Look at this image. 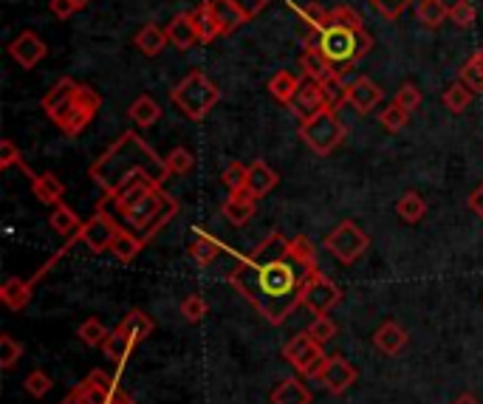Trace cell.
<instances>
[{
  "label": "cell",
  "mask_w": 483,
  "mask_h": 404,
  "mask_svg": "<svg viewBox=\"0 0 483 404\" xmlns=\"http://www.w3.org/2000/svg\"><path fill=\"white\" fill-rule=\"evenodd\" d=\"M320 275L314 243L268 233L252 252L238 258L229 285L272 325H283L303 305L305 285Z\"/></svg>",
  "instance_id": "cell-1"
},
{
  "label": "cell",
  "mask_w": 483,
  "mask_h": 404,
  "mask_svg": "<svg viewBox=\"0 0 483 404\" xmlns=\"http://www.w3.org/2000/svg\"><path fill=\"white\" fill-rule=\"evenodd\" d=\"M91 179L100 184L108 196L113 198L116 192L125 189L130 181H150L162 187L170 179V167L164 159H159L136 133L127 130L116 139L100 159L91 164Z\"/></svg>",
  "instance_id": "cell-2"
},
{
  "label": "cell",
  "mask_w": 483,
  "mask_h": 404,
  "mask_svg": "<svg viewBox=\"0 0 483 404\" xmlns=\"http://www.w3.org/2000/svg\"><path fill=\"white\" fill-rule=\"evenodd\" d=\"M305 48H317L339 74H345L354 71V66L362 63V57L371 54L373 37L351 6H337L328 9L322 31H308Z\"/></svg>",
  "instance_id": "cell-3"
},
{
  "label": "cell",
  "mask_w": 483,
  "mask_h": 404,
  "mask_svg": "<svg viewBox=\"0 0 483 404\" xmlns=\"http://www.w3.org/2000/svg\"><path fill=\"white\" fill-rule=\"evenodd\" d=\"M170 100L189 122H201L218 105L221 91L204 71H189L184 80L170 91Z\"/></svg>",
  "instance_id": "cell-4"
},
{
  "label": "cell",
  "mask_w": 483,
  "mask_h": 404,
  "mask_svg": "<svg viewBox=\"0 0 483 404\" xmlns=\"http://www.w3.org/2000/svg\"><path fill=\"white\" fill-rule=\"evenodd\" d=\"M300 136L317 156H328L345 142V125L339 119L337 108H322L312 119L300 122Z\"/></svg>",
  "instance_id": "cell-5"
},
{
  "label": "cell",
  "mask_w": 483,
  "mask_h": 404,
  "mask_svg": "<svg viewBox=\"0 0 483 404\" xmlns=\"http://www.w3.org/2000/svg\"><path fill=\"white\" fill-rule=\"evenodd\" d=\"M322 246L331 252V258H337L345 266H354L364 252L371 249V238L362 233V226L356 221H339L331 233L325 235Z\"/></svg>",
  "instance_id": "cell-6"
},
{
  "label": "cell",
  "mask_w": 483,
  "mask_h": 404,
  "mask_svg": "<svg viewBox=\"0 0 483 404\" xmlns=\"http://www.w3.org/2000/svg\"><path fill=\"white\" fill-rule=\"evenodd\" d=\"M283 356L288 364H294V371H300L305 379H320V371L325 364V354H322V345L308 334H294L292 339H288L283 345Z\"/></svg>",
  "instance_id": "cell-7"
},
{
  "label": "cell",
  "mask_w": 483,
  "mask_h": 404,
  "mask_svg": "<svg viewBox=\"0 0 483 404\" xmlns=\"http://www.w3.org/2000/svg\"><path fill=\"white\" fill-rule=\"evenodd\" d=\"M119 224H116L108 213H96L91 221H85L83 224V229H80V235H76V241H83L91 252H108L110 249V243H113V238L119 235Z\"/></svg>",
  "instance_id": "cell-8"
},
{
  "label": "cell",
  "mask_w": 483,
  "mask_h": 404,
  "mask_svg": "<svg viewBox=\"0 0 483 404\" xmlns=\"http://www.w3.org/2000/svg\"><path fill=\"white\" fill-rule=\"evenodd\" d=\"M339 300H342V288L334 280H328L322 272L308 283L303 292V305L312 314H328Z\"/></svg>",
  "instance_id": "cell-9"
},
{
  "label": "cell",
  "mask_w": 483,
  "mask_h": 404,
  "mask_svg": "<svg viewBox=\"0 0 483 404\" xmlns=\"http://www.w3.org/2000/svg\"><path fill=\"white\" fill-rule=\"evenodd\" d=\"M60 404H136V401H133L119 388L105 391V388H100V384H93L91 379H85V382L76 384L74 393L66 401H60Z\"/></svg>",
  "instance_id": "cell-10"
},
{
  "label": "cell",
  "mask_w": 483,
  "mask_h": 404,
  "mask_svg": "<svg viewBox=\"0 0 483 404\" xmlns=\"http://www.w3.org/2000/svg\"><path fill=\"white\" fill-rule=\"evenodd\" d=\"M76 91H80V83H74L71 76H60L51 88L48 93L43 96V110L48 113V119L57 125L63 119V113L74 105L76 100Z\"/></svg>",
  "instance_id": "cell-11"
},
{
  "label": "cell",
  "mask_w": 483,
  "mask_h": 404,
  "mask_svg": "<svg viewBox=\"0 0 483 404\" xmlns=\"http://www.w3.org/2000/svg\"><path fill=\"white\" fill-rule=\"evenodd\" d=\"M288 108H292V113L300 122H305V119H312L314 113H320L322 108H331V105H328V96L322 91V83L303 80V85H300V91L294 96V102L288 105Z\"/></svg>",
  "instance_id": "cell-12"
},
{
  "label": "cell",
  "mask_w": 483,
  "mask_h": 404,
  "mask_svg": "<svg viewBox=\"0 0 483 404\" xmlns=\"http://www.w3.org/2000/svg\"><path fill=\"white\" fill-rule=\"evenodd\" d=\"M9 54H12V60H14L17 66L34 68L37 63L46 60L48 46H46L34 31H23V34H17L14 40L9 43Z\"/></svg>",
  "instance_id": "cell-13"
},
{
  "label": "cell",
  "mask_w": 483,
  "mask_h": 404,
  "mask_svg": "<svg viewBox=\"0 0 483 404\" xmlns=\"http://www.w3.org/2000/svg\"><path fill=\"white\" fill-rule=\"evenodd\" d=\"M320 382L325 384V391L342 393L356 382V368L342 356H328L325 364H322V371H320Z\"/></svg>",
  "instance_id": "cell-14"
},
{
  "label": "cell",
  "mask_w": 483,
  "mask_h": 404,
  "mask_svg": "<svg viewBox=\"0 0 483 404\" xmlns=\"http://www.w3.org/2000/svg\"><path fill=\"white\" fill-rule=\"evenodd\" d=\"M382 102V88L371 80V76H356L347 83L345 105H351L356 113H371Z\"/></svg>",
  "instance_id": "cell-15"
},
{
  "label": "cell",
  "mask_w": 483,
  "mask_h": 404,
  "mask_svg": "<svg viewBox=\"0 0 483 404\" xmlns=\"http://www.w3.org/2000/svg\"><path fill=\"white\" fill-rule=\"evenodd\" d=\"M255 196L249 189H241V192H229V198L224 204V218L232 224V226H243L252 221L255 215Z\"/></svg>",
  "instance_id": "cell-16"
},
{
  "label": "cell",
  "mask_w": 483,
  "mask_h": 404,
  "mask_svg": "<svg viewBox=\"0 0 483 404\" xmlns=\"http://www.w3.org/2000/svg\"><path fill=\"white\" fill-rule=\"evenodd\" d=\"M164 198H167V192H164L162 187H153L139 204H133L130 209H125L122 218H125L133 229H139V226H142V224H145V221L164 204Z\"/></svg>",
  "instance_id": "cell-17"
},
{
  "label": "cell",
  "mask_w": 483,
  "mask_h": 404,
  "mask_svg": "<svg viewBox=\"0 0 483 404\" xmlns=\"http://www.w3.org/2000/svg\"><path fill=\"white\" fill-rule=\"evenodd\" d=\"M187 14H189L192 26H196L201 43H212V40H215V37L224 34V29H221V23H218L215 12H212V4H209V0H206V4H198L196 9L187 12Z\"/></svg>",
  "instance_id": "cell-18"
},
{
  "label": "cell",
  "mask_w": 483,
  "mask_h": 404,
  "mask_svg": "<svg viewBox=\"0 0 483 404\" xmlns=\"http://www.w3.org/2000/svg\"><path fill=\"white\" fill-rule=\"evenodd\" d=\"M23 172H29L31 176V189H34V196L37 201H43V204H60L63 196H66V184L54 176V172H43V176H34V172L23 164Z\"/></svg>",
  "instance_id": "cell-19"
},
{
  "label": "cell",
  "mask_w": 483,
  "mask_h": 404,
  "mask_svg": "<svg viewBox=\"0 0 483 404\" xmlns=\"http://www.w3.org/2000/svg\"><path fill=\"white\" fill-rule=\"evenodd\" d=\"M408 331L401 329L399 322H384L379 325V331L373 334V345H376V351L384 354V356H396L404 345H408Z\"/></svg>",
  "instance_id": "cell-20"
},
{
  "label": "cell",
  "mask_w": 483,
  "mask_h": 404,
  "mask_svg": "<svg viewBox=\"0 0 483 404\" xmlns=\"http://www.w3.org/2000/svg\"><path fill=\"white\" fill-rule=\"evenodd\" d=\"M167 40H170V46H176L179 51H187V48H192L198 43V31H196V26H192V21H189V14H176L172 21L167 23Z\"/></svg>",
  "instance_id": "cell-21"
},
{
  "label": "cell",
  "mask_w": 483,
  "mask_h": 404,
  "mask_svg": "<svg viewBox=\"0 0 483 404\" xmlns=\"http://www.w3.org/2000/svg\"><path fill=\"white\" fill-rule=\"evenodd\" d=\"M176 213H179V204L176 201H172L170 196L164 198V204L156 209V213H153L139 229H136V235L147 243V241H153V238H156L159 233H162V229L172 221V218H176Z\"/></svg>",
  "instance_id": "cell-22"
},
{
  "label": "cell",
  "mask_w": 483,
  "mask_h": 404,
  "mask_svg": "<svg viewBox=\"0 0 483 404\" xmlns=\"http://www.w3.org/2000/svg\"><path fill=\"white\" fill-rule=\"evenodd\" d=\"M277 181H280V176L266 162H252V164H249V192H252L255 198L268 196V192L277 187Z\"/></svg>",
  "instance_id": "cell-23"
},
{
  "label": "cell",
  "mask_w": 483,
  "mask_h": 404,
  "mask_svg": "<svg viewBox=\"0 0 483 404\" xmlns=\"http://www.w3.org/2000/svg\"><path fill=\"white\" fill-rule=\"evenodd\" d=\"M300 85H303V80L297 74H292V71H277L272 80H268V93L275 96V100L280 102V105H292L294 102V96H297V91H300Z\"/></svg>",
  "instance_id": "cell-24"
},
{
  "label": "cell",
  "mask_w": 483,
  "mask_h": 404,
  "mask_svg": "<svg viewBox=\"0 0 483 404\" xmlns=\"http://www.w3.org/2000/svg\"><path fill=\"white\" fill-rule=\"evenodd\" d=\"M142 246H145V241L136 235V233H130V229H119V235L113 238V243H110V249L108 252L119 260V263H130V260H136L139 258V252H142Z\"/></svg>",
  "instance_id": "cell-25"
},
{
  "label": "cell",
  "mask_w": 483,
  "mask_h": 404,
  "mask_svg": "<svg viewBox=\"0 0 483 404\" xmlns=\"http://www.w3.org/2000/svg\"><path fill=\"white\" fill-rule=\"evenodd\" d=\"M133 43H136V48H139L145 57H159L170 40H167V31H164V29H159L156 23H145V26L136 31V37H133Z\"/></svg>",
  "instance_id": "cell-26"
},
{
  "label": "cell",
  "mask_w": 483,
  "mask_h": 404,
  "mask_svg": "<svg viewBox=\"0 0 483 404\" xmlns=\"http://www.w3.org/2000/svg\"><path fill=\"white\" fill-rule=\"evenodd\" d=\"M127 117L136 122L139 127H153L159 119H162V105L153 100V96H136V100L130 102L127 108Z\"/></svg>",
  "instance_id": "cell-27"
},
{
  "label": "cell",
  "mask_w": 483,
  "mask_h": 404,
  "mask_svg": "<svg viewBox=\"0 0 483 404\" xmlns=\"http://www.w3.org/2000/svg\"><path fill=\"white\" fill-rule=\"evenodd\" d=\"M48 226L54 229L57 235H63L68 241H76V235H80V229H83V221L76 218V213H74V209H68L66 204H57L51 218H48Z\"/></svg>",
  "instance_id": "cell-28"
},
{
  "label": "cell",
  "mask_w": 483,
  "mask_h": 404,
  "mask_svg": "<svg viewBox=\"0 0 483 404\" xmlns=\"http://www.w3.org/2000/svg\"><path fill=\"white\" fill-rule=\"evenodd\" d=\"M0 300H4L12 312H21L23 305H29V300H31V280L9 277L4 285H0Z\"/></svg>",
  "instance_id": "cell-29"
},
{
  "label": "cell",
  "mask_w": 483,
  "mask_h": 404,
  "mask_svg": "<svg viewBox=\"0 0 483 404\" xmlns=\"http://www.w3.org/2000/svg\"><path fill=\"white\" fill-rule=\"evenodd\" d=\"M272 404H312V393L300 379H283L272 391Z\"/></svg>",
  "instance_id": "cell-30"
},
{
  "label": "cell",
  "mask_w": 483,
  "mask_h": 404,
  "mask_svg": "<svg viewBox=\"0 0 483 404\" xmlns=\"http://www.w3.org/2000/svg\"><path fill=\"white\" fill-rule=\"evenodd\" d=\"M116 331H119L122 337H127L133 345H139L142 339H147L153 334V320L145 312H130Z\"/></svg>",
  "instance_id": "cell-31"
},
{
  "label": "cell",
  "mask_w": 483,
  "mask_h": 404,
  "mask_svg": "<svg viewBox=\"0 0 483 404\" xmlns=\"http://www.w3.org/2000/svg\"><path fill=\"white\" fill-rule=\"evenodd\" d=\"M212 4V12H215V17H218V23H221V29H224V34H232V31H238L249 17L232 4V0H209Z\"/></svg>",
  "instance_id": "cell-32"
},
{
  "label": "cell",
  "mask_w": 483,
  "mask_h": 404,
  "mask_svg": "<svg viewBox=\"0 0 483 404\" xmlns=\"http://www.w3.org/2000/svg\"><path fill=\"white\" fill-rule=\"evenodd\" d=\"M416 17L421 26L441 29L443 21L450 17V9L443 6V0H416Z\"/></svg>",
  "instance_id": "cell-33"
},
{
  "label": "cell",
  "mask_w": 483,
  "mask_h": 404,
  "mask_svg": "<svg viewBox=\"0 0 483 404\" xmlns=\"http://www.w3.org/2000/svg\"><path fill=\"white\" fill-rule=\"evenodd\" d=\"M221 252H224V243L218 238L206 235V233H198L196 241L189 243V255H192V260H196L198 266H209Z\"/></svg>",
  "instance_id": "cell-34"
},
{
  "label": "cell",
  "mask_w": 483,
  "mask_h": 404,
  "mask_svg": "<svg viewBox=\"0 0 483 404\" xmlns=\"http://www.w3.org/2000/svg\"><path fill=\"white\" fill-rule=\"evenodd\" d=\"M300 68H303V74H305V80H317V83H322L328 74L337 71L317 48H305V51L300 54Z\"/></svg>",
  "instance_id": "cell-35"
},
{
  "label": "cell",
  "mask_w": 483,
  "mask_h": 404,
  "mask_svg": "<svg viewBox=\"0 0 483 404\" xmlns=\"http://www.w3.org/2000/svg\"><path fill=\"white\" fill-rule=\"evenodd\" d=\"M396 215L404 224H418L424 215H427V204H424L418 192H404V196L396 201Z\"/></svg>",
  "instance_id": "cell-36"
},
{
  "label": "cell",
  "mask_w": 483,
  "mask_h": 404,
  "mask_svg": "<svg viewBox=\"0 0 483 404\" xmlns=\"http://www.w3.org/2000/svg\"><path fill=\"white\" fill-rule=\"evenodd\" d=\"M461 83L467 85L472 93H480L483 91V48L475 51L467 63L461 68Z\"/></svg>",
  "instance_id": "cell-37"
},
{
  "label": "cell",
  "mask_w": 483,
  "mask_h": 404,
  "mask_svg": "<svg viewBox=\"0 0 483 404\" xmlns=\"http://www.w3.org/2000/svg\"><path fill=\"white\" fill-rule=\"evenodd\" d=\"M470 102H472V91L463 85L461 80L452 83L447 91H443V108L452 110V113H463V110L470 108Z\"/></svg>",
  "instance_id": "cell-38"
},
{
  "label": "cell",
  "mask_w": 483,
  "mask_h": 404,
  "mask_svg": "<svg viewBox=\"0 0 483 404\" xmlns=\"http://www.w3.org/2000/svg\"><path fill=\"white\" fill-rule=\"evenodd\" d=\"M322 91H325V96H328V105L331 108H342L345 105V96H347V83L342 80V74L339 71H331L322 80Z\"/></svg>",
  "instance_id": "cell-39"
},
{
  "label": "cell",
  "mask_w": 483,
  "mask_h": 404,
  "mask_svg": "<svg viewBox=\"0 0 483 404\" xmlns=\"http://www.w3.org/2000/svg\"><path fill=\"white\" fill-rule=\"evenodd\" d=\"M221 181L229 192H241L249 189V167H243L241 162L226 164V170L221 172Z\"/></svg>",
  "instance_id": "cell-40"
},
{
  "label": "cell",
  "mask_w": 483,
  "mask_h": 404,
  "mask_svg": "<svg viewBox=\"0 0 483 404\" xmlns=\"http://www.w3.org/2000/svg\"><path fill=\"white\" fill-rule=\"evenodd\" d=\"M408 122H410V113L404 110L401 105H396V102H391L388 108L379 113V125L384 130H391V133H399L401 127H408Z\"/></svg>",
  "instance_id": "cell-41"
},
{
  "label": "cell",
  "mask_w": 483,
  "mask_h": 404,
  "mask_svg": "<svg viewBox=\"0 0 483 404\" xmlns=\"http://www.w3.org/2000/svg\"><path fill=\"white\" fill-rule=\"evenodd\" d=\"M130 348H133V342H130L127 337H122L119 331L108 334V339L102 342V351H105V356H108V359H113V362H125V359H127V354H130Z\"/></svg>",
  "instance_id": "cell-42"
},
{
  "label": "cell",
  "mask_w": 483,
  "mask_h": 404,
  "mask_svg": "<svg viewBox=\"0 0 483 404\" xmlns=\"http://www.w3.org/2000/svg\"><path fill=\"white\" fill-rule=\"evenodd\" d=\"M475 17H478V9L472 0H455L450 6V21L458 26V29H470L475 26Z\"/></svg>",
  "instance_id": "cell-43"
},
{
  "label": "cell",
  "mask_w": 483,
  "mask_h": 404,
  "mask_svg": "<svg viewBox=\"0 0 483 404\" xmlns=\"http://www.w3.org/2000/svg\"><path fill=\"white\" fill-rule=\"evenodd\" d=\"M21 356H23V345L21 342H17L14 337H9V334L0 337V368L12 371Z\"/></svg>",
  "instance_id": "cell-44"
},
{
  "label": "cell",
  "mask_w": 483,
  "mask_h": 404,
  "mask_svg": "<svg viewBox=\"0 0 483 404\" xmlns=\"http://www.w3.org/2000/svg\"><path fill=\"white\" fill-rule=\"evenodd\" d=\"M76 337H80L85 345H91V348H96V345H102L108 339V329L100 320H85L80 329H76Z\"/></svg>",
  "instance_id": "cell-45"
},
{
  "label": "cell",
  "mask_w": 483,
  "mask_h": 404,
  "mask_svg": "<svg viewBox=\"0 0 483 404\" xmlns=\"http://www.w3.org/2000/svg\"><path fill=\"white\" fill-rule=\"evenodd\" d=\"M164 162L170 167V176H184V172H189L192 164H196V159H192V153L187 147H172Z\"/></svg>",
  "instance_id": "cell-46"
},
{
  "label": "cell",
  "mask_w": 483,
  "mask_h": 404,
  "mask_svg": "<svg viewBox=\"0 0 483 404\" xmlns=\"http://www.w3.org/2000/svg\"><path fill=\"white\" fill-rule=\"evenodd\" d=\"M305 331L312 334L320 345H325V342H331V339H334V334H337V325H334V320L328 317V314H317V317H314V322L308 325Z\"/></svg>",
  "instance_id": "cell-47"
},
{
  "label": "cell",
  "mask_w": 483,
  "mask_h": 404,
  "mask_svg": "<svg viewBox=\"0 0 483 404\" xmlns=\"http://www.w3.org/2000/svg\"><path fill=\"white\" fill-rule=\"evenodd\" d=\"M206 312H209V305H206V300L201 294H187L181 300V314L189 322H201L206 317Z\"/></svg>",
  "instance_id": "cell-48"
},
{
  "label": "cell",
  "mask_w": 483,
  "mask_h": 404,
  "mask_svg": "<svg viewBox=\"0 0 483 404\" xmlns=\"http://www.w3.org/2000/svg\"><path fill=\"white\" fill-rule=\"evenodd\" d=\"M368 4L384 17V21H396L408 6H416V0H368Z\"/></svg>",
  "instance_id": "cell-49"
},
{
  "label": "cell",
  "mask_w": 483,
  "mask_h": 404,
  "mask_svg": "<svg viewBox=\"0 0 483 404\" xmlns=\"http://www.w3.org/2000/svg\"><path fill=\"white\" fill-rule=\"evenodd\" d=\"M393 102L396 105H401L408 113H413L418 105H421V91L413 85V83H404L399 91H396V96H393Z\"/></svg>",
  "instance_id": "cell-50"
},
{
  "label": "cell",
  "mask_w": 483,
  "mask_h": 404,
  "mask_svg": "<svg viewBox=\"0 0 483 404\" xmlns=\"http://www.w3.org/2000/svg\"><path fill=\"white\" fill-rule=\"evenodd\" d=\"M23 388H26L34 399H43V396L51 391V379L46 376V371H31V373L26 376Z\"/></svg>",
  "instance_id": "cell-51"
},
{
  "label": "cell",
  "mask_w": 483,
  "mask_h": 404,
  "mask_svg": "<svg viewBox=\"0 0 483 404\" xmlns=\"http://www.w3.org/2000/svg\"><path fill=\"white\" fill-rule=\"evenodd\" d=\"M21 167V150H17V145L12 139H4L0 142V170H9V167Z\"/></svg>",
  "instance_id": "cell-52"
},
{
  "label": "cell",
  "mask_w": 483,
  "mask_h": 404,
  "mask_svg": "<svg viewBox=\"0 0 483 404\" xmlns=\"http://www.w3.org/2000/svg\"><path fill=\"white\" fill-rule=\"evenodd\" d=\"M232 4H235L249 17V21H252V17H258L268 4H272V0H232Z\"/></svg>",
  "instance_id": "cell-53"
},
{
  "label": "cell",
  "mask_w": 483,
  "mask_h": 404,
  "mask_svg": "<svg viewBox=\"0 0 483 404\" xmlns=\"http://www.w3.org/2000/svg\"><path fill=\"white\" fill-rule=\"evenodd\" d=\"M74 12H76L74 0H51V14L57 17V21H68Z\"/></svg>",
  "instance_id": "cell-54"
},
{
  "label": "cell",
  "mask_w": 483,
  "mask_h": 404,
  "mask_svg": "<svg viewBox=\"0 0 483 404\" xmlns=\"http://www.w3.org/2000/svg\"><path fill=\"white\" fill-rule=\"evenodd\" d=\"M470 209H472V213L483 221V184L472 192V196H470Z\"/></svg>",
  "instance_id": "cell-55"
},
{
  "label": "cell",
  "mask_w": 483,
  "mask_h": 404,
  "mask_svg": "<svg viewBox=\"0 0 483 404\" xmlns=\"http://www.w3.org/2000/svg\"><path fill=\"white\" fill-rule=\"evenodd\" d=\"M452 404H480V401H478V399H475L472 393H461V396H458V399H455Z\"/></svg>",
  "instance_id": "cell-56"
},
{
  "label": "cell",
  "mask_w": 483,
  "mask_h": 404,
  "mask_svg": "<svg viewBox=\"0 0 483 404\" xmlns=\"http://www.w3.org/2000/svg\"><path fill=\"white\" fill-rule=\"evenodd\" d=\"M91 4V0H74V6H76V12H80V9H85Z\"/></svg>",
  "instance_id": "cell-57"
}]
</instances>
